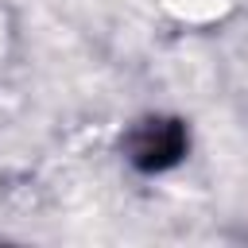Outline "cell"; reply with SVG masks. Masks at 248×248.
Listing matches in <instances>:
<instances>
[{"label": "cell", "instance_id": "6da1fadb", "mask_svg": "<svg viewBox=\"0 0 248 248\" xmlns=\"http://www.w3.org/2000/svg\"><path fill=\"white\" fill-rule=\"evenodd\" d=\"M128 151H132V163L140 170H163V167H170V163L182 159L186 132H182L178 120H147V124H140L132 132Z\"/></svg>", "mask_w": 248, "mask_h": 248}]
</instances>
